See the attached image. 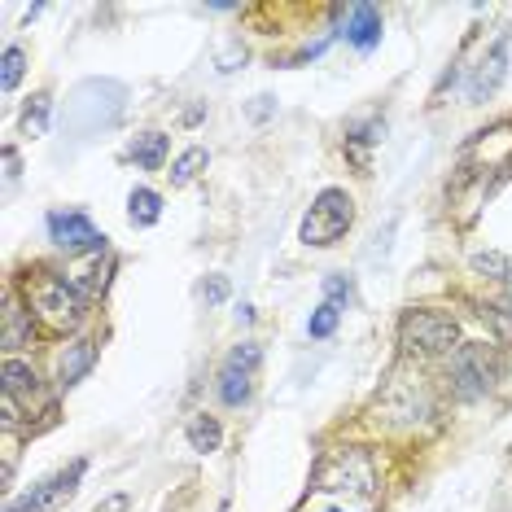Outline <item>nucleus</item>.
<instances>
[{
	"mask_svg": "<svg viewBox=\"0 0 512 512\" xmlns=\"http://www.w3.org/2000/svg\"><path fill=\"white\" fill-rule=\"evenodd\" d=\"M324 294H329V302H337V307L346 311V302H351V281H342V276H324Z\"/></svg>",
	"mask_w": 512,
	"mask_h": 512,
	"instance_id": "nucleus-23",
	"label": "nucleus"
},
{
	"mask_svg": "<svg viewBox=\"0 0 512 512\" xmlns=\"http://www.w3.org/2000/svg\"><path fill=\"white\" fill-rule=\"evenodd\" d=\"M346 40H351L359 53L377 49L381 44V9L377 5H355L351 22H346Z\"/></svg>",
	"mask_w": 512,
	"mask_h": 512,
	"instance_id": "nucleus-12",
	"label": "nucleus"
},
{
	"mask_svg": "<svg viewBox=\"0 0 512 512\" xmlns=\"http://www.w3.org/2000/svg\"><path fill=\"white\" fill-rule=\"evenodd\" d=\"M22 71H27V53H22L18 44H9V49H5V66H0V88L14 92L18 79H22Z\"/></svg>",
	"mask_w": 512,
	"mask_h": 512,
	"instance_id": "nucleus-21",
	"label": "nucleus"
},
{
	"mask_svg": "<svg viewBox=\"0 0 512 512\" xmlns=\"http://www.w3.org/2000/svg\"><path fill=\"white\" fill-rule=\"evenodd\" d=\"M202 298L206 302H224L228 298V281H224V276H211V281L202 285Z\"/></svg>",
	"mask_w": 512,
	"mask_h": 512,
	"instance_id": "nucleus-24",
	"label": "nucleus"
},
{
	"mask_svg": "<svg viewBox=\"0 0 512 512\" xmlns=\"http://www.w3.org/2000/svg\"><path fill=\"white\" fill-rule=\"evenodd\" d=\"M451 381H456V390L464 399H477V394L491 390L495 364H491V355H486L482 342H469L456 351V359H451Z\"/></svg>",
	"mask_w": 512,
	"mask_h": 512,
	"instance_id": "nucleus-9",
	"label": "nucleus"
},
{
	"mask_svg": "<svg viewBox=\"0 0 512 512\" xmlns=\"http://www.w3.org/2000/svg\"><path fill=\"white\" fill-rule=\"evenodd\" d=\"M508 40H512V31L504 27L495 36L491 53L482 57V66L473 71V79H469V101H473V106H477V101H486V97H495V88L504 84V75H508Z\"/></svg>",
	"mask_w": 512,
	"mask_h": 512,
	"instance_id": "nucleus-10",
	"label": "nucleus"
},
{
	"mask_svg": "<svg viewBox=\"0 0 512 512\" xmlns=\"http://www.w3.org/2000/svg\"><path fill=\"white\" fill-rule=\"evenodd\" d=\"M219 442H224V429H219L215 416H193L189 421V447L202 451V456H211V451H219Z\"/></svg>",
	"mask_w": 512,
	"mask_h": 512,
	"instance_id": "nucleus-16",
	"label": "nucleus"
},
{
	"mask_svg": "<svg viewBox=\"0 0 512 512\" xmlns=\"http://www.w3.org/2000/svg\"><path fill=\"white\" fill-rule=\"evenodd\" d=\"M206 162H211V154H206L202 145H193V149H184V154L176 158V167H171V184H189L197 171L206 167Z\"/></svg>",
	"mask_w": 512,
	"mask_h": 512,
	"instance_id": "nucleus-19",
	"label": "nucleus"
},
{
	"mask_svg": "<svg viewBox=\"0 0 512 512\" xmlns=\"http://www.w3.org/2000/svg\"><path fill=\"white\" fill-rule=\"evenodd\" d=\"M351 224H355V202L346 197V189H324L316 202H311L298 237H302V246H333Z\"/></svg>",
	"mask_w": 512,
	"mask_h": 512,
	"instance_id": "nucleus-4",
	"label": "nucleus"
},
{
	"mask_svg": "<svg viewBox=\"0 0 512 512\" xmlns=\"http://www.w3.org/2000/svg\"><path fill=\"white\" fill-rule=\"evenodd\" d=\"M167 149H171V141L162 132H145V136H136L132 141V158H136V167L158 171L162 162H167Z\"/></svg>",
	"mask_w": 512,
	"mask_h": 512,
	"instance_id": "nucleus-15",
	"label": "nucleus"
},
{
	"mask_svg": "<svg viewBox=\"0 0 512 512\" xmlns=\"http://www.w3.org/2000/svg\"><path fill=\"white\" fill-rule=\"evenodd\" d=\"M22 333H31V324H22L18 302H9V307H5V346H18Z\"/></svg>",
	"mask_w": 512,
	"mask_h": 512,
	"instance_id": "nucleus-22",
	"label": "nucleus"
},
{
	"mask_svg": "<svg viewBox=\"0 0 512 512\" xmlns=\"http://www.w3.org/2000/svg\"><path fill=\"white\" fill-rule=\"evenodd\" d=\"M123 110V84L114 79H84L71 92V106H66V119L79 136H97L101 127H110Z\"/></svg>",
	"mask_w": 512,
	"mask_h": 512,
	"instance_id": "nucleus-2",
	"label": "nucleus"
},
{
	"mask_svg": "<svg viewBox=\"0 0 512 512\" xmlns=\"http://www.w3.org/2000/svg\"><path fill=\"white\" fill-rule=\"evenodd\" d=\"M127 508H132V499H127V495H106L92 512H127Z\"/></svg>",
	"mask_w": 512,
	"mask_h": 512,
	"instance_id": "nucleus-25",
	"label": "nucleus"
},
{
	"mask_svg": "<svg viewBox=\"0 0 512 512\" xmlns=\"http://www.w3.org/2000/svg\"><path fill=\"white\" fill-rule=\"evenodd\" d=\"M36 368L31 364H22V359H5V399L18 407V399H27V407H31V399H36Z\"/></svg>",
	"mask_w": 512,
	"mask_h": 512,
	"instance_id": "nucleus-13",
	"label": "nucleus"
},
{
	"mask_svg": "<svg viewBox=\"0 0 512 512\" xmlns=\"http://www.w3.org/2000/svg\"><path fill=\"white\" fill-rule=\"evenodd\" d=\"M219 512H224V508H219Z\"/></svg>",
	"mask_w": 512,
	"mask_h": 512,
	"instance_id": "nucleus-27",
	"label": "nucleus"
},
{
	"mask_svg": "<svg viewBox=\"0 0 512 512\" xmlns=\"http://www.w3.org/2000/svg\"><path fill=\"white\" fill-rule=\"evenodd\" d=\"M311 482H316L311 491H329V495H351V499H372L377 495V469H372L368 451H359V447H346V451L324 456Z\"/></svg>",
	"mask_w": 512,
	"mask_h": 512,
	"instance_id": "nucleus-1",
	"label": "nucleus"
},
{
	"mask_svg": "<svg viewBox=\"0 0 512 512\" xmlns=\"http://www.w3.org/2000/svg\"><path fill=\"white\" fill-rule=\"evenodd\" d=\"M5 180H18V149H5Z\"/></svg>",
	"mask_w": 512,
	"mask_h": 512,
	"instance_id": "nucleus-26",
	"label": "nucleus"
},
{
	"mask_svg": "<svg viewBox=\"0 0 512 512\" xmlns=\"http://www.w3.org/2000/svg\"><path fill=\"white\" fill-rule=\"evenodd\" d=\"M127 215H132V224H158V215H162V197L154 189H132V197H127Z\"/></svg>",
	"mask_w": 512,
	"mask_h": 512,
	"instance_id": "nucleus-17",
	"label": "nucleus"
},
{
	"mask_svg": "<svg viewBox=\"0 0 512 512\" xmlns=\"http://www.w3.org/2000/svg\"><path fill=\"white\" fill-rule=\"evenodd\" d=\"M386 141V123L372 119V123H355L346 132V154L355 158V167H368V145H381Z\"/></svg>",
	"mask_w": 512,
	"mask_h": 512,
	"instance_id": "nucleus-14",
	"label": "nucleus"
},
{
	"mask_svg": "<svg viewBox=\"0 0 512 512\" xmlns=\"http://www.w3.org/2000/svg\"><path fill=\"white\" fill-rule=\"evenodd\" d=\"M31 307L40 311V320L49 329H75L84 320V294L66 276H53V272H40L31 281Z\"/></svg>",
	"mask_w": 512,
	"mask_h": 512,
	"instance_id": "nucleus-3",
	"label": "nucleus"
},
{
	"mask_svg": "<svg viewBox=\"0 0 512 512\" xmlns=\"http://www.w3.org/2000/svg\"><path fill=\"white\" fill-rule=\"evenodd\" d=\"M259 359L263 351L254 342H241L237 351L224 359V368H219V399L228 407H241L250 403V390H254V372H259Z\"/></svg>",
	"mask_w": 512,
	"mask_h": 512,
	"instance_id": "nucleus-7",
	"label": "nucleus"
},
{
	"mask_svg": "<svg viewBox=\"0 0 512 512\" xmlns=\"http://www.w3.org/2000/svg\"><path fill=\"white\" fill-rule=\"evenodd\" d=\"M92 364H97V346H92L88 337H79V342H71L62 351V359H57V381H62V386H79L92 372Z\"/></svg>",
	"mask_w": 512,
	"mask_h": 512,
	"instance_id": "nucleus-11",
	"label": "nucleus"
},
{
	"mask_svg": "<svg viewBox=\"0 0 512 512\" xmlns=\"http://www.w3.org/2000/svg\"><path fill=\"white\" fill-rule=\"evenodd\" d=\"M403 346L407 351H421V355H442L451 351V342H456V320L447 316V311H407L403 316Z\"/></svg>",
	"mask_w": 512,
	"mask_h": 512,
	"instance_id": "nucleus-6",
	"label": "nucleus"
},
{
	"mask_svg": "<svg viewBox=\"0 0 512 512\" xmlns=\"http://www.w3.org/2000/svg\"><path fill=\"white\" fill-rule=\"evenodd\" d=\"M49 110H53V97H49V92H36V97L27 101V110H22V132H27V136H44V132H49Z\"/></svg>",
	"mask_w": 512,
	"mask_h": 512,
	"instance_id": "nucleus-18",
	"label": "nucleus"
},
{
	"mask_svg": "<svg viewBox=\"0 0 512 512\" xmlns=\"http://www.w3.org/2000/svg\"><path fill=\"white\" fill-rule=\"evenodd\" d=\"M84 473H88V460H75L71 469H57L53 477H44L40 486H31L27 495L9 499L5 512H57V508H66L75 499L79 482H84Z\"/></svg>",
	"mask_w": 512,
	"mask_h": 512,
	"instance_id": "nucleus-5",
	"label": "nucleus"
},
{
	"mask_svg": "<svg viewBox=\"0 0 512 512\" xmlns=\"http://www.w3.org/2000/svg\"><path fill=\"white\" fill-rule=\"evenodd\" d=\"M49 237H53V246L66 250V254H97V250H106V237H101L97 224H92L88 215H79V211L49 215Z\"/></svg>",
	"mask_w": 512,
	"mask_h": 512,
	"instance_id": "nucleus-8",
	"label": "nucleus"
},
{
	"mask_svg": "<svg viewBox=\"0 0 512 512\" xmlns=\"http://www.w3.org/2000/svg\"><path fill=\"white\" fill-rule=\"evenodd\" d=\"M337 320H342V307H337V302H320V307L311 311V320H307V333L311 337H333Z\"/></svg>",
	"mask_w": 512,
	"mask_h": 512,
	"instance_id": "nucleus-20",
	"label": "nucleus"
}]
</instances>
